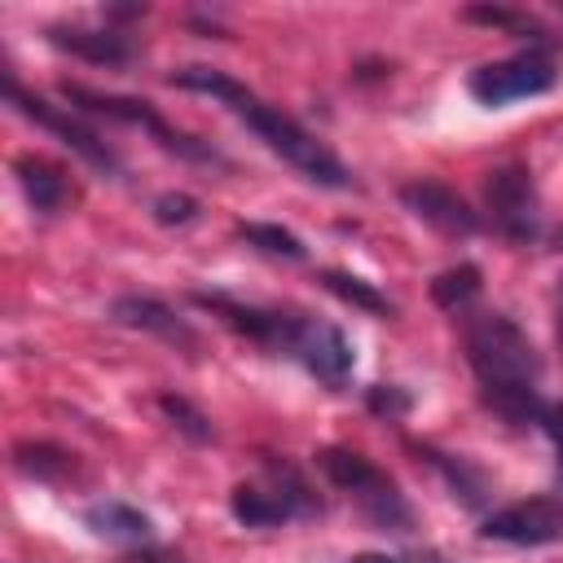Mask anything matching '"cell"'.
I'll use <instances>...</instances> for the list:
<instances>
[{
  "label": "cell",
  "mask_w": 563,
  "mask_h": 563,
  "mask_svg": "<svg viewBox=\"0 0 563 563\" xmlns=\"http://www.w3.org/2000/svg\"><path fill=\"white\" fill-rule=\"evenodd\" d=\"M172 84L176 88H189V92H202V97H216L229 114H238L273 154H282L303 180L312 185H325V189H347L352 185V172L339 163V154L330 145H321L303 123H295L290 114H282L277 106H268L264 97H255L246 84H238L233 75L216 70V66H185V70H172Z\"/></svg>",
  "instance_id": "1"
},
{
  "label": "cell",
  "mask_w": 563,
  "mask_h": 563,
  "mask_svg": "<svg viewBox=\"0 0 563 563\" xmlns=\"http://www.w3.org/2000/svg\"><path fill=\"white\" fill-rule=\"evenodd\" d=\"M462 343L479 378L484 405L506 422H537L545 400H541V356L532 339L506 312H471Z\"/></svg>",
  "instance_id": "2"
},
{
  "label": "cell",
  "mask_w": 563,
  "mask_h": 563,
  "mask_svg": "<svg viewBox=\"0 0 563 563\" xmlns=\"http://www.w3.org/2000/svg\"><path fill=\"white\" fill-rule=\"evenodd\" d=\"M317 466H321V475H325L339 493H347V497L356 501V510H361L374 528H383V532H409V528H413V510H409L405 493H400L396 479H391L387 471H378L365 453L325 444V449L317 453Z\"/></svg>",
  "instance_id": "3"
},
{
  "label": "cell",
  "mask_w": 563,
  "mask_h": 563,
  "mask_svg": "<svg viewBox=\"0 0 563 563\" xmlns=\"http://www.w3.org/2000/svg\"><path fill=\"white\" fill-rule=\"evenodd\" d=\"M229 510L242 528H277L290 519H312L321 515V497L312 484L282 457H264L255 479H242L229 493Z\"/></svg>",
  "instance_id": "4"
},
{
  "label": "cell",
  "mask_w": 563,
  "mask_h": 563,
  "mask_svg": "<svg viewBox=\"0 0 563 563\" xmlns=\"http://www.w3.org/2000/svg\"><path fill=\"white\" fill-rule=\"evenodd\" d=\"M62 97L75 106V110H88V114H106L114 123H128V128H145L167 154L176 158H189V163H220V154L189 136V132H176L172 123H163V114L150 106V101H136V97H114V92H92L84 84H62Z\"/></svg>",
  "instance_id": "5"
},
{
  "label": "cell",
  "mask_w": 563,
  "mask_h": 563,
  "mask_svg": "<svg viewBox=\"0 0 563 563\" xmlns=\"http://www.w3.org/2000/svg\"><path fill=\"white\" fill-rule=\"evenodd\" d=\"M554 79H559L554 62L541 48H528V53H515V57L475 66L471 79H466V92L479 106H510V101H528V97L550 92Z\"/></svg>",
  "instance_id": "6"
},
{
  "label": "cell",
  "mask_w": 563,
  "mask_h": 563,
  "mask_svg": "<svg viewBox=\"0 0 563 563\" xmlns=\"http://www.w3.org/2000/svg\"><path fill=\"white\" fill-rule=\"evenodd\" d=\"M484 207L501 238H510V242L541 238V198H537L532 172L523 163H501L484 176Z\"/></svg>",
  "instance_id": "7"
},
{
  "label": "cell",
  "mask_w": 563,
  "mask_h": 563,
  "mask_svg": "<svg viewBox=\"0 0 563 563\" xmlns=\"http://www.w3.org/2000/svg\"><path fill=\"white\" fill-rule=\"evenodd\" d=\"M4 97H9V106L18 110V114H26L31 123H40L44 132H53L66 150H75L88 167H97V172H106V176H114L119 172V158H114V150L88 128V123H79L75 114H66V110H57V106H48L44 97H35V92H26L18 79H13V70H4Z\"/></svg>",
  "instance_id": "8"
},
{
  "label": "cell",
  "mask_w": 563,
  "mask_h": 563,
  "mask_svg": "<svg viewBox=\"0 0 563 563\" xmlns=\"http://www.w3.org/2000/svg\"><path fill=\"white\" fill-rule=\"evenodd\" d=\"M286 356H295L317 383H325V387H334V391L352 378V365H356L352 339H347L339 325L317 321V317H295V334H290Z\"/></svg>",
  "instance_id": "9"
},
{
  "label": "cell",
  "mask_w": 563,
  "mask_h": 563,
  "mask_svg": "<svg viewBox=\"0 0 563 563\" xmlns=\"http://www.w3.org/2000/svg\"><path fill=\"white\" fill-rule=\"evenodd\" d=\"M488 541L506 545H550L563 537V497H528L493 510L479 528Z\"/></svg>",
  "instance_id": "10"
},
{
  "label": "cell",
  "mask_w": 563,
  "mask_h": 563,
  "mask_svg": "<svg viewBox=\"0 0 563 563\" xmlns=\"http://www.w3.org/2000/svg\"><path fill=\"white\" fill-rule=\"evenodd\" d=\"M194 303L207 308L211 317H220L229 330H238L242 339L268 347V352H286L290 334H295V312H273V308H255L242 299H229L220 290H194Z\"/></svg>",
  "instance_id": "11"
},
{
  "label": "cell",
  "mask_w": 563,
  "mask_h": 563,
  "mask_svg": "<svg viewBox=\"0 0 563 563\" xmlns=\"http://www.w3.org/2000/svg\"><path fill=\"white\" fill-rule=\"evenodd\" d=\"M400 202H405V211L413 220H422L427 229H435L444 238H471L479 229V216L471 211V202L457 189L440 185V180H409V185H400Z\"/></svg>",
  "instance_id": "12"
},
{
  "label": "cell",
  "mask_w": 563,
  "mask_h": 563,
  "mask_svg": "<svg viewBox=\"0 0 563 563\" xmlns=\"http://www.w3.org/2000/svg\"><path fill=\"white\" fill-rule=\"evenodd\" d=\"M110 321H119L128 330H141V334H154V339H163V343H172L180 352H194L198 347L194 325L176 308H167L163 299H154V295H119L110 303Z\"/></svg>",
  "instance_id": "13"
},
{
  "label": "cell",
  "mask_w": 563,
  "mask_h": 563,
  "mask_svg": "<svg viewBox=\"0 0 563 563\" xmlns=\"http://www.w3.org/2000/svg\"><path fill=\"white\" fill-rule=\"evenodd\" d=\"M13 176H18L31 211H40V216H57L75 198V185L66 180V172L57 163L40 158V154H18L13 158Z\"/></svg>",
  "instance_id": "14"
},
{
  "label": "cell",
  "mask_w": 563,
  "mask_h": 563,
  "mask_svg": "<svg viewBox=\"0 0 563 563\" xmlns=\"http://www.w3.org/2000/svg\"><path fill=\"white\" fill-rule=\"evenodd\" d=\"M48 44L92 66H123L132 57L128 35L114 26H48Z\"/></svg>",
  "instance_id": "15"
},
{
  "label": "cell",
  "mask_w": 563,
  "mask_h": 563,
  "mask_svg": "<svg viewBox=\"0 0 563 563\" xmlns=\"http://www.w3.org/2000/svg\"><path fill=\"white\" fill-rule=\"evenodd\" d=\"M84 528L110 545H150L154 541V523L145 510L119 501V497H106V501H92L84 506Z\"/></svg>",
  "instance_id": "16"
},
{
  "label": "cell",
  "mask_w": 563,
  "mask_h": 563,
  "mask_svg": "<svg viewBox=\"0 0 563 563\" xmlns=\"http://www.w3.org/2000/svg\"><path fill=\"white\" fill-rule=\"evenodd\" d=\"M13 471L35 484H62L75 471V457L48 440H22V444H13Z\"/></svg>",
  "instance_id": "17"
},
{
  "label": "cell",
  "mask_w": 563,
  "mask_h": 563,
  "mask_svg": "<svg viewBox=\"0 0 563 563\" xmlns=\"http://www.w3.org/2000/svg\"><path fill=\"white\" fill-rule=\"evenodd\" d=\"M321 286H325L330 295H339L343 303L361 308V312H374V317H391V312H396V303H391L383 290H374L365 277H356V273H343V268H325V273H321Z\"/></svg>",
  "instance_id": "18"
},
{
  "label": "cell",
  "mask_w": 563,
  "mask_h": 563,
  "mask_svg": "<svg viewBox=\"0 0 563 563\" xmlns=\"http://www.w3.org/2000/svg\"><path fill=\"white\" fill-rule=\"evenodd\" d=\"M475 295H479V268L475 264H453L431 282V299L444 312H466L475 303Z\"/></svg>",
  "instance_id": "19"
},
{
  "label": "cell",
  "mask_w": 563,
  "mask_h": 563,
  "mask_svg": "<svg viewBox=\"0 0 563 563\" xmlns=\"http://www.w3.org/2000/svg\"><path fill=\"white\" fill-rule=\"evenodd\" d=\"M238 238L242 242H251L255 251H264V255H277V260H303L308 251H303V242L290 233V229H282V224H264V220H242L238 224Z\"/></svg>",
  "instance_id": "20"
},
{
  "label": "cell",
  "mask_w": 563,
  "mask_h": 563,
  "mask_svg": "<svg viewBox=\"0 0 563 563\" xmlns=\"http://www.w3.org/2000/svg\"><path fill=\"white\" fill-rule=\"evenodd\" d=\"M418 453L449 479V488H453V497H462L466 506H479L484 501V479L466 466V462H457V457H449V453H435V449H427V444H418Z\"/></svg>",
  "instance_id": "21"
},
{
  "label": "cell",
  "mask_w": 563,
  "mask_h": 563,
  "mask_svg": "<svg viewBox=\"0 0 563 563\" xmlns=\"http://www.w3.org/2000/svg\"><path fill=\"white\" fill-rule=\"evenodd\" d=\"M158 409H163V413L172 418V427H176L185 440H194V444H207V440L216 435V431H211V418H207L198 405H189L185 396H172V391H167V396H158Z\"/></svg>",
  "instance_id": "22"
},
{
  "label": "cell",
  "mask_w": 563,
  "mask_h": 563,
  "mask_svg": "<svg viewBox=\"0 0 563 563\" xmlns=\"http://www.w3.org/2000/svg\"><path fill=\"white\" fill-rule=\"evenodd\" d=\"M466 18H471V22H488V26H501V31L519 35V40L545 44V26H541L537 18H528V13H515V9H484V4H475V9H466Z\"/></svg>",
  "instance_id": "23"
},
{
  "label": "cell",
  "mask_w": 563,
  "mask_h": 563,
  "mask_svg": "<svg viewBox=\"0 0 563 563\" xmlns=\"http://www.w3.org/2000/svg\"><path fill=\"white\" fill-rule=\"evenodd\" d=\"M365 405H369L378 418L396 422V418H405V413H409V391H405V387H396V383H378V387H369Z\"/></svg>",
  "instance_id": "24"
},
{
  "label": "cell",
  "mask_w": 563,
  "mask_h": 563,
  "mask_svg": "<svg viewBox=\"0 0 563 563\" xmlns=\"http://www.w3.org/2000/svg\"><path fill=\"white\" fill-rule=\"evenodd\" d=\"M198 216V198L189 194H158L154 198V220L158 224H189Z\"/></svg>",
  "instance_id": "25"
},
{
  "label": "cell",
  "mask_w": 563,
  "mask_h": 563,
  "mask_svg": "<svg viewBox=\"0 0 563 563\" xmlns=\"http://www.w3.org/2000/svg\"><path fill=\"white\" fill-rule=\"evenodd\" d=\"M537 422H541V431H545L550 444H554V475H559V484H563V400L545 405Z\"/></svg>",
  "instance_id": "26"
},
{
  "label": "cell",
  "mask_w": 563,
  "mask_h": 563,
  "mask_svg": "<svg viewBox=\"0 0 563 563\" xmlns=\"http://www.w3.org/2000/svg\"><path fill=\"white\" fill-rule=\"evenodd\" d=\"M123 563H185L180 554H172V550H154V545H141L136 554H123Z\"/></svg>",
  "instance_id": "27"
},
{
  "label": "cell",
  "mask_w": 563,
  "mask_h": 563,
  "mask_svg": "<svg viewBox=\"0 0 563 563\" xmlns=\"http://www.w3.org/2000/svg\"><path fill=\"white\" fill-rule=\"evenodd\" d=\"M352 563H435V559H396V554H356Z\"/></svg>",
  "instance_id": "28"
},
{
  "label": "cell",
  "mask_w": 563,
  "mask_h": 563,
  "mask_svg": "<svg viewBox=\"0 0 563 563\" xmlns=\"http://www.w3.org/2000/svg\"><path fill=\"white\" fill-rule=\"evenodd\" d=\"M550 246H554V251H563V229H554V233H550Z\"/></svg>",
  "instance_id": "29"
},
{
  "label": "cell",
  "mask_w": 563,
  "mask_h": 563,
  "mask_svg": "<svg viewBox=\"0 0 563 563\" xmlns=\"http://www.w3.org/2000/svg\"><path fill=\"white\" fill-rule=\"evenodd\" d=\"M559 343H563V290H559Z\"/></svg>",
  "instance_id": "30"
}]
</instances>
